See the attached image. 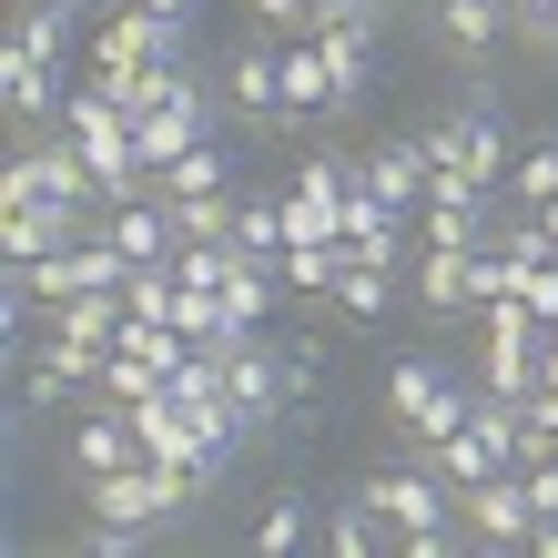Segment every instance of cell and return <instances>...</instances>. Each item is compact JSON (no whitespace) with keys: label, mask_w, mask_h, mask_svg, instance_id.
<instances>
[{"label":"cell","mask_w":558,"mask_h":558,"mask_svg":"<svg viewBox=\"0 0 558 558\" xmlns=\"http://www.w3.org/2000/svg\"><path fill=\"white\" fill-rule=\"evenodd\" d=\"M11 204H72V214H102V173H92V153L72 133L11 153V173H0V214Z\"/></svg>","instance_id":"obj_1"},{"label":"cell","mask_w":558,"mask_h":558,"mask_svg":"<svg viewBox=\"0 0 558 558\" xmlns=\"http://www.w3.org/2000/svg\"><path fill=\"white\" fill-rule=\"evenodd\" d=\"M366 498L386 508V529H397V538H416V529H447V518H468V498H457V477L437 468V457H397V468H376L366 477Z\"/></svg>","instance_id":"obj_2"},{"label":"cell","mask_w":558,"mask_h":558,"mask_svg":"<svg viewBox=\"0 0 558 558\" xmlns=\"http://www.w3.org/2000/svg\"><path fill=\"white\" fill-rule=\"evenodd\" d=\"M426 153H437L447 162V173H468V183H487V193H498L508 183V122H498V92H477V102L468 112H447V122H426Z\"/></svg>","instance_id":"obj_3"},{"label":"cell","mask_w":558,"mask_h":558,"mask_svg":"<svg viewBox=\"0 0 558 558\" xmlns=\"http://www.w3.org/2000/svg\"><path fill=\"white\" fill-rule=\"evenodd\" d=\"M102 355L112 345H92V336H41V355H31V376H21V416H51V407H72V397H92L102 386Z\"/></svg>","instance_id":"obj_4"},{"label":"cell","mask_w":558,"mask_h":558,"mask_svg":"<svg viewBox=\"0 0 558 558\" xmlns=\"http://www.w3.org/2000/svg\"><path fill=\"white\" fill-rule=\"evenodd\" d=\"M183 31L193 21H162V11H143V0H122V11H102L92 72H162V61H183Z\"/></svg>","instance_id":"obj_5"},{"label":"cell","mask_w":558,"mask_h":558,"mask_svg":"<svg viewBox=\"0 0 558 558\" xmlns=\"http://www.w3.org/2000/svg\"><path fill=\"white\" fill-rule=\"evenodd\" d=\"M468 538L477 548H538V498H529L518 468H498V477L468 487Z\"/></svg>","instance_id":"obj_6"},{"label":"cell","mask_w":558,"mask_h":558,"mask_svg":"<svg viewBox=\"0 0 558 558\" xmlns=\"http://www.w3.org/2000/svg\"><path fill=\"white\" fill-rule=\"evenodd\" d=\"M143 457V426H133V407L122 397H102L92 386V407H82V426H72V477H102V468H133Z\"/></svg>","instance_id":"obj_7"},{"label":"cell","mask_w":558,"mask_h":558,"mask_svg":"<svg viewBox=\"0 0 558 558\" xmlns=\"http://www.w3.org/2000/svg\"><path fill=\"white\" fill-rule=\"evenodd\" d=\"M102 214H72V204H11L0 214V265H41V254H61L72 234H92Z\"/></svg>","instance_id":"obj_8"},{"label":"cell","mask_w":558,"mask_h":558,"mask_svg":"<svg viewBox=\"0 0 558 558\" xmlns=\"http://www.w3.org/2000/svg\"><path fill=\"white\" fill-rule=\"evenodd\" d=\"M376 41H386V31H376V21H355V11H336V21L315 31V51H325V72H336L345 102H366V92H376Z\"/></svg>","instance_id":"obj_9"},{"label":"cell","mask_w":558,"mask_h":558,"mask_svg":"<svg viewBox=\"0 0 558 558\" xmlns=\"http://www.w3.org/2000/svg\"><path fill=\"white\" fill-rule=\"evenodd\" d=\"M315 112H345V92H336L315 41H284V112H275V133H305Z\"/></svg>","instance_id":"obj_10"},{"label":"cell","mask_w":558,"mask_h":558,"mask_svg":"<svg viewBox=\"0 0 558 558\" xmlns=\"http://www.w3.org/2000/svg\"><path fill=\"white\" fill-rule=\"evenodd\" d=\"M366 183H376L397 214H416V204H426V183H437V153H426V133H397V143H376V153H366Z\"/></svg>","instance_id":"obj_11"},{"label":"cell","mask_w":558,"mask_h":558,"mask_svg":"<svg viewBox=\"0 0 558 558\" xmlns=\"http://www.w3.org/2000/svg\"><path fill=\"white\" fill-rule=\"evenodd\" d=\"M61 92L72 82H61L41 51H21V41L0 51V102H11V122H61Z\"/></svg>","instance_id":"obj_12"},{"label":"cell","mask_w":558,"mask_h":558,"mask_svg":"<svg viewBox=\"0 0 558 558\" xmlns=\"http://www.w3.org/2000/svg\"><path fill=\"white\" fill-rule=\"evenodd\" d=\"M223 82H234V92H223V102H234L244 122H275V112H284V51L244 41L234 61H223Z\"/></svg>","instance_id":"obj_13"},{"label":"cell","mask_w":558,"mask_h":558,"mask_svg":"<svg viewBox=\"0 0 558 558\" xmlns=\"http://www.w3.org/2000/svg\"><path fill=\"white\" fill-rule=\"evenodd\" d=\"M305 538H325V498H305V487H275L265 518H254V558H294Z\"/></svg>","instance_id":"obj_14"},{"label":"cell","mask_w":558,"mask_h":558,"mask_svg":"<svg viewBox=\"0 0 558 558\" xmlns=\"http://www.w3.org/2000/svg\"><path fill=\"white\" fill-rule=\"evenodd\" d=\"M437 41H447L457 61L498 51V41H508V0H437Z\"/></svg>","instance_id":"obj_15"},{"label":"cell","mask_w":558,"mask_h":558,"mask_svg":"<svg viewBox=\"0 0 558 558\" xmlns=\"http://www.w3.org/2000/svg\"><path fill=\"white\" fill-rule=\"evenodd\" d=\"M416 305H426V315H477L468 254H437V244H416Z\"/></svg>","instance_id":"obj_16"},{"label":"cell","mask_w":558,"mask_h":558,"mask_svg":"<svg viewBox=\"0 0 558 558\" xmlns=\"http://www.w3.org/2000/svg\"><path fill=\"white\" fill-rule=\"evenodd\" d=\"M153 193H162V204H183V193H234V153H223V133H214V143H193L183 162H162Z\"/></svg>","instance_id":"obj_17"},{"label":"cell","mask_w":558,"mask_h":558,"mask_svg":"<svg viewBox=\"0 0 558 558\" xmlns=\"http://www.w3.org/2000/svg\"><path fill=\"white\" fill-rule=\"evenodd\" d=\"M426 457H437V468L457 477V498H468V487H477V477H498V468H518V457H508L498 437H487V426H477V416H468V426H457V437H447V447H426Z\"/></svg>","instance_id":"obj_18"},{"label":"cell","mask_w":558,"mask_h":558,"mask_svg":"<svg viewBox=\"0 0 558 558\" xmlns=\"http://www.w3.org/2000/svg\"><path fill=\"white\" fill-rule=\"evenodd\" d=\"M336 305H345L355 325H376L386 305H397V265H386V254H345V275H336Z\"/></svg>","instance_id":"obj_19"},{"label":"cell","mask_w":558,"mask_h":558,"mask_svg":"<svg viewBox=\"0 0 558 558\" xmlns=\"http://www.w3.org/2000/svg\"><path fill=\"white\" fill-rule=\"evenodd\" d=\"M11 41L41 51L51 72H61V61H72V41H82V11H72V0H61V11H11Z\"/></svg>","instance_id":"obj_20"},{"label":"cell","mask_w":558,"mask_h":558,"mask_svg":"<svg viewBox=\"0 0 558 558\" xmlns=\"http://www.w3.org/2000/svg\"><path fill=\"white\" fill-rule=\"evenodd\" d=\"M234 254H265V265H284V204L244 193V204H234Z\"/></svg>","instance_id":"obj_21"},{"label":"cell","mask_w":558,"mask_h":558,"mask_svg":"<svg viewBox=\"0 0 558 558\" xmlns=\"http://www.w3.org/2000/svg\"><path fill=\"white\" fill-rule=\"evenodd\" d=\"M508 193H518L529 214H548V204H558V133H548V143H529V153L508 162Z\"/></svg>","instance_id":"obj_22"},{"label":"cell","mask_w":558,"mask_h":558,"mask_svg":"<svg viewBox=\"0 0 558 558\" xmlns=\"http://www.w3.org/2000/svg\"><path fill=\"white\" fill-rule=\"evenodd\" d=\"M234 204H244V193H183V204H173L183 244H234Z\"/></svg>","instance_id":"obj_23"},{"label":"cell","mask_w":558,"mask_h":558,"mask_svg":"<svg viewBox=\"0 0 558 558\" xmlns=\"http://www.w3.org/2000/svg\"><path fill=\"white\" fill-rule=\"evenodd\" d=\"M102 397H122V407H143V397H162V366L143 345H112L102 355Z\"/></svg>","instance_id":"obj_24"},{"label":"cell","mask_w":558,"mask_h":558,"mask_svg":"<svg viewBox=\"0 0 558 558\" xmlns=\"http://www.w3.org/2000/svg\"><path fill=\"white\" fill-rule=\"evenodd\" d=\"M345 244H284V294H336Z\"/></svg>","instance_id":"obj_25"},{"label":"cell","mask_w":558,"mask_h":558,"mask_svg":"<svg viewBox=\"0 0 558 558\" xmlns=\"http://www.w3.org/2000/svg\"><path fill=\"white\" fill-rule=\"evenodd\" d=\"M508 41H529L558 61V0H508Z\"/></svg>","instance_id":"obj_26"},{"label":"cell","mask_w":558,"mask_h":558,"mask_svg":"<svg viewBox=\"0 0 558 558\" xmlns=\"http://www.w3.org/2000/svg\"><path fill=\"white\" fill-rule=\"evenodd\" d=\"M518 305H529L538 325H558V254H538V265H518Z\"/></svg>","instance_id":"obj_27"},{"label":"cell","mask_w":558,"mask_h":558,"mask_svg":"<svg viewBox=\"0 0 558 558\" xmlns=\"http://www.w3.org/2000/svg\"><path fill=\"white\" fill-rule=\"evenodd\" d=\"M254 21H275V31H294V41H305V0H254Z\"/></svg>","instance_id":"obj_28"},{"label":"cell","mask_w":558,"mask_h":558,"mask_svg":"<svg viewBox=\"0 0 558 558\" xmlns=\"http://www.w3.org/2000/svg\"><path fill=\"white\" fill-rule=\"evenodd\" d=\"M143 11H162V21H193V11H204V0H143Z\"/></svg>","instance_id":"obj_29"},{"label":"cell","mask_w":558,"mask_h":558,"mask_svg":"<svg viewBox=\"0 0 558 558\" xmlns=\"http://www.w3.org/2000/svg\"><path fill=\"white\" fill-rule=\"evenodd\" d=\"M538 558H558V518H538Z\"/></svg>","instance_id":"obj_30"},{"label":"cell","mask_w":558,"mask_h":558,"mask_svg":"<svg viewBox=\"0 0 558 558\" xmlns=\"http://www.w3.org/2000/svg\"><path fill=\"white\" fill-rule=\"evenodd\" d=\"M548 244H558V204H548Z\"/></svg>","instance_id":"obj_31"},{"label":"cell","mask_w":558,"mask_h":558,"mask_svg":"<svg viewBox=\"0 0 558 558\" xmlns=\"http://www.w3.org/2000/svg\"><path fill=\"white\" fill-rule=\"evenodd\" d=\"M92 11H122V0H92Z\"/></svg>","instance_id":"obj_32"}]
</instances>
